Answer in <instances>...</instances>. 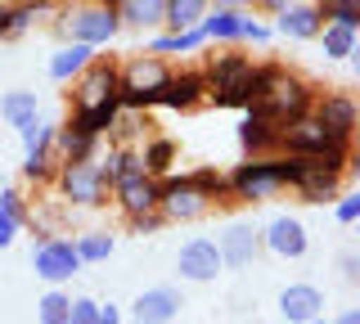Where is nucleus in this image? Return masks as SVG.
Segmentation results:
<instances>
[{"label":"nucleus","mask_w":360,"mask_h":324,"mask_svg":"<svg viewBox=\"0 0 360 324\" xmlns=\"http://www.w3.org/2000/svg\"><path fill=\"white\" fill-rule=\"evenodd\" d=\"M275 149L292 153V158H320L324 167H338V171H347V162H352V140L333 136L311 108L288 117L284 127H275Z\"/></svg>","instance_id":"f257e3e1"},{"label":"nucleus","mask_w":360,"mask_h":324,"mask_svg":"<svg viewBox=\"0 0 360 324\" xmlns=\"http://www.w3.org/2000/svg\"><path fill=\"white\" fill-rule=\"evenodd\" d=\"M252 113H262L270 127H284L288 117L307 113L311 108V86L302 77H292L284 68H257V82H252Z\"/></svg>","instance_id":"f03ea898"},{"label":"nucleus","mask_w":360,"mask_h":324,"mask_svg":"<svg viewBox=\"0 0 360 324\" xmlns=\"http://www.w3.org/2000/svg\"><path fill=\"white\" fill-rule=\"evenodd\" d=\"M230 194V181H221L217 171H194L180 176V181H162V194H158V212L167 221H198L207 216L212 198Z\"/></svg>","instance_id":"7ed1b4c3"},{"label":"nucleus","mask_w":360,"mask_h":324,"mask_svg":"<svg viewBox=\"0 0 360 324\" xmlns=\"http://www.w3.org/2000/svg\"><path fill=\"white\" fill-rule=\"evenodd\" d=\"M297 162L302 158H252L243 162L239 171L230 176V198H243V203H266V198H275L279 189L292 185V176H297Z\"/></svg>","instance_id":"20e7f679"},{"label":"nucleus","mask_w":360,"mask_h":324,"mask_svg":"<svg viewBox=\"0 0 360 324\" xmlns=\"http://www.w3.org/2000/svg\"><path fill=\"white\" fill-rule=\"evenodd\" d=\"M59 32H63L68 41H86V46H108V41L122 32V23H117V9L104 5V0H82V5L63 9Z\"/></svg>","instance_id":"39448f33"},{"label":"nucleus","mask_w":360,"mask_h":324,"mask_svg":"<svg viewBox=\"0 0 360 324\" xmlns=\"http://www.w3.org/2000/svg\"><path fill=\"white\" fill-rule=\"evenodd\" d=\"M54 176H59L63 203H72V207H104L108 203V176L99 171L95 158L59 162V167H54Z\"/></svg>","instance_id":"423d86ee"},{"label":"nucleus","mask_w":360,"mask_h":324,"mask_svg":"<svg viewBox=\"0 0 360 324\" xmlns=\"http://www.w3.org/2000/svg\"><path fill=\"white\" fill-rule=\"evenodd\" d=\"M172 77V68H167L162 54H135V59L127 63V68L117 72V99L127 108H140V104H153L158 86Z\"/></svg>","instance_id":"0eeeda50"},{"label":"nucleus","mask_w":360,"mask_h":324,"mask_svg":"<svg viewBox=\"0 0 360 324\" xmlns=\"http://www.w3.org/2000/svg\"><path fill=\"white\" fill-rule=\"evenodd\" d=\"M82 266L86 261L77 257V243L59 239V234H50V239H41L37 248H32V271H37L45 284H63V279H72Z\"/></svg>","instance_id":"6e6552de"},{"label":"nucleus","mask_w":360,"mask_h":324,"mask_svg":"<svg viewBox=\"0 0 360 324\" xmlns=\"http://www.w3.org/2000/svg\"><path fill=\"white\" fill-rule=\"evenodd\" d=\"M347 185V171L338 167H324L320 158H302L297 162V176H292V189L302 194V203H333Z\"/></svg>","instance_id":"1a4fd4ad"},{"label":"nucleus","mask_w":360,"mask_h":324,"mask_svg":"<svg viewBox=\"0 0 360 324\" xmlns=\"http://www.w3.org/2000/svg\"><path fill=\"white\" fill-rule=\"evenodd\" d=\"M22 144H27V158H22V176L27 181H50L59 158H54V122H27V127L18 131Z\"/></svg>","instance_id":"9d476101"},{"label":"nucleus","mask_w":360,"mask_h":324,"mask_svg":"<svg viewBox=\"0 0 360 324\" xmlns=\"http://www.w3.org/2000/svg\"><path fill=\"white\" fill-rule=\"evenodd\" d=\"M108 99H117V68H108V63L90 59L86 68L72 77V108L82 113V108L108 104Z\"/></svg>","instance_id":"9b49d317"},{"label":"nucleus","mask_w":360,"mask_h":324,"mask_svg":"<svg viewBox=\"0 0 360 324\" xmlns=\"http://www.w3.org/2000/svg\"><path fill=\"white\" fill-rule=\"evenodd\" d=\"M158 194H162V181L153 171H127L112 181V198L127 216H144V212H158Z\"/></svg>","instance_id":"f8f14e48"},{"label":"nucleus","mask_w":360,"mask_h":324,"mask_svg":"<svg viewBox=\"0 0 360 324\" xmlns=\"http://www.w3.org/2000/svg\"><path fill=\"white\" fill-rule=\"evenodd\" d=\"M217 248H221L225 266L243 271V266H252L257 252H262V230H257L252 221H230V226L217 234Z\"/></svg>","instance_id":"ddd939ff"},{"label":"nucleus","mask_w":360,"mask_h":324,"mask_svg":"<svg viewBox=\"0 0 360 324\" xmlns=\"http://www.w3.org/2000/svg\"><path fill=\"white\" fill-rule=\"evenodd\" d=\"M176 271H180V279H189V284H212V279L225 271L217 239H189L185 248H180Z\"/></svg>","instance_id":"4468645a"},{"label":"nucleus","mask_w":360,"mask_h":324,"mask_svg":"<svg viewBox=\"0 0 360 324\" xmlns=\"http://www.w3.org/2000/svg\"><path fill=\"white\" fill-rule=\"evenodd\" d=\"M324 316V293L315 284H288L279 293V320L288 324H311Z\"/></svg>","instance_id":"2eb2a0df"},{"label":"nucleus","mask_w":360,"mask_h":324,"mask_svg":"<svg viewBox=\"0 0 360 324\" xmlns=\"http://www.w3.org/2000/svg\"><path fill=\"white\" fill-rule=\"evenodd\" d=\"M202 99H207V82H202V72H172L162 86H158V95H153V104H162V108H198Z\"/></svg>","instance_id":"dca6fc26"},{"label":"nucleus","mask_w":360,"mask_h":324,"mask_svg":"<svg viewBox=\"0 0 360 324\" xmlns=\"http://www.w3.org/2000/svg\"><path fill=\"white\" fill-rule=\"evenodd\" d=\"M262 248H270L275 257L297 261V257L307 252V226H302L297 216H275V221L262 230Z\"/></svg>","instance_id":"f3484780"},{"label":"nucleus","mask_w":360,"mask_h":324,"mask_svg":"<svg viewBox=\"0 0 360 324\" xmlns=\"http://www.w3.org/2000/svg\"><path fill=\"white\" fill-rule=\"evenodd\" d=\"M180 306H185L180 288H149V293L135 297L131 320H140V324H167V320L180 316Z\"/></svg>","instance_id":"a211bd4d"},{"label":"nucleus","mask_w":360,"mask_h":324,"mask_svg":"<svg viewBox=\"0 0 360 324\" xmlns=\"http://www.w3.org/2000/svg\"><path fill=\"white\" fill-rule=\"evenodd\" d=\"M324 23V14H320V5H311V0H292V5L279 9V37H288V41H315V32H320Z\"/></svg>","instance_id":"6ab92c4d"},{"label":"nucleus","mask_w":360,"mask_h":324,"mask_svg":"<svg viewBox=\"0 0 360 324\" xmlns=\"http://www.w3.org/2000/svg\"><path fill=\"white\" fill-rule=\"evenodd\" d=\"M315 117H320L333 136H347V140H352L356 127H360V108H356L352 95H324L320 108H315Z\"/></svg>","instance_id":"aec40b11"},{"label":"nucleus","mask_w":360,"mask_h":324,"mask_svg":"<svg viewBox=\"0 0 360 324\" xmlns=\"http://www.w3.org/2000/svg\"><path fill=\"white\" fill-rule=\"evenodd\" d=\"M252 72H257V68L243 59V54H221V59H212V63H207L202 82H207V95H212V91H230V86L248 82Z\"/></svg>","instance_id":"412c9836"},{"label":"nucleus","mask_w":360,"mask_h":324,"mask_svg":"<svg viewBox=\"0 0 360 324\" xmlns=\"http://www.w3.org/2000/svg\"><path fill=\"white\" fill-rule=\"evenodd\" d=\"M99 153V136H90L72 122V127H54V158L72 162V158H95Z\"/></svg>","instance_id":"4be33fe9"},{"label":"nucleus","mask_w":360,"mask_h":324,"mask_svg":"<svg viewBox=\"0 0 360 324\" xmlns=\"http://www.w3.org/2000/svg\"><path fill=\"white\" fill-rule=\"evenodd\" d=\"M37 117H41V95L37 91H9L5 99H0V122H5V127L22 131Z\"/></svg>","instance_id":"5701e85b"},{"label":"nucleus","mask_w":360,"mask_h":324,"mask_svg":"<svg viewBox=\"0 0 360 324\" xmlns=\"http://www.w3.org/2000/svg\"><path fill=\"white\" fill-rule=\"evenodd\" d=\"M243 14L248 9H221V5H212L207 14H202V37L207 41H239V32H243Z\"/></svg>","instance_id":"b1692460"},{"label":"nucleus","mask_w":360,"mask_h":324,"mask_svg":"<svg viewBox=\"0 0 360 324\" xmlns=\"http://www.w3.org/2000/svg\"><path fill=\"white\" fill-rule=\"evenodd\" d=\"M239 144L252 153V158H262V153H275V127H270L262 113H252V108H248V117L239 122Z\"/></svg>","instance_id":"393cba45"},{"label":"nucleus","mask_w":360,"mask_h":324,"mask_svg":"<svg viewBox=\"0 0 360 324\" xmlns=\"http://www.w3.org/2000/svg\"><path fill=\"white\" fill-rule=\"evenodd\" d=\"M90 59H95V46H86V41H68V46L50 59V77H54V82H72Z\"/></svg>","instance_id":"a878e982"},{"label":"nucleus","mask_w":360,"mask_h":324,"mask_svg":"<svg viewBox=\"0 0 360 324\" xmlns=\"http://www.w3.org/2000/svg\"><path fill=\"white\" fill-rule=\"evenodd\" d=\"M162 5H167V0H117V5H112V9H117V23L122 27H158V23H162Z\"/></svg>","instance_id":"bb28decb"},{"label":"nucleus","mask_w":360,"mask_h":324,"mask_svg":"<svg viewBox=\"0 0 360 324\" xmlns=\"http://www.w3.org/2000/svg\"><path fill=\"white\" fill-rule=\"evenodd\" d=\"M315 37L324 41V59H352V54H356V41H360L352 23H320Z\"/></svg>","instance_id":"cd10ccee"},{"label":"nucleus","mask_w":360,"mask_h":324,"mask_svg":"<svg viewBox=\"0 0 360 324\" xmlns=\"http://www.w3.org/2000/svg\"><path fill=\"white\" fill-rule=\"evenodd\" d=\"M207 9H212L207 0H167L162 5V23L172 32H185V27H198Z\"/></svg>","instance_id":"c85d7f7f"},{"label":"nucleus","mask_w":360,"mask_h":324,"mask_svg":"<svg viewBox=\"0 0 360 324\" xmlns=\"http://www.w3.org/2000/svg\"><path fill=\"white\" fill-rule=\"evenodd\" d=\"M22 216H27V207H22V198L14 189H0V248H9V243L18 239V226Z\"/></svg>","instance_id":"c756f323"},{"label":"nucleus","mask_w":360,"mask_h":324,"mask_svg":"<svg viewBox=\"0 0 360 324\" xmlns=\"http://www.w3.org/2000/svg\"><path fill=\"white\" fill-rule=\"evenodd\" d=\"M77 257L82 261H108L112 257V248H117V239H112L108 230H86V234H77Z\"/></svg>","instance_id":"7c9ffc66"},{"label":"nucleus","mask_w":360,"mask_h":324,"mask_svg":"<svg viewBox=\"0 0 360 324\" xmlns=\"http://www.w3.org/2000/svg\"><path fill=\"white\" fill-rule=\"evenodd\" d=\"M202 27H185V32H172V37H158L153 41V54H189V50H198L202 46Z\"/></svg>","instance_id":"2f4dec72"},{"label":"nucleus","mask_w":360,"mask_h":324,"mask_svg":"<svg viewBox=\"0 0 360 324\" xmlns=\"http://www.w3.org/2000/svg\"><path fill=\"white\" fill-rule=\"evenodd\" d=\"M68 306H72V297L54 288V293H45V297L37 302V320H41V324H68Z\"/></svg>","instance_id":"473e14b6"},{"label":"nucleus","mask_w":360,"mask_h":324,"mask_svg":"<svg viewBox=\"0 0 360 324\" xmlns=\"http://www.w3.org/2000/svg\"><path fill=\"white\" fill-rule=\"evenodd\" d=\"M320 5V14L329 18V23H352L360 27V0H315Z\"/></svg>","instance_id":"72a5a7b5"},{"label":"nucleus","mask_w":360,"mask_h":324,"mask_svg":"<svg viewBox=\"0 0 360 324\" xmlns=\"http://www.w3.org/2000/svg\"><path fill=\"white\" fill-rule=\"evenodd\" d=\"M172 158H176V144L172 140H149V149H144V167H149L153 176H162L167 167H172Z\"/></svg>","instance_id":"f704fd0d"},{"label":"nucleus","mask_w":360,"mask_h":324,"mask_svg":"<svg viewBox=\"0 0 360 324\" xmlns=\"http://www.w3.org/2000/svg\"><path fill=\"white\" fill-rule=\"evenodd\" d=\"M68 324H99V302L72 297V306H68Z\"/></svg>","instance_id":"c9c22d12"},{"label":"nucleus","mask_w":360,"mask_h":324,"mask_svg":"<svg viewBox=\"0 0 360 324\" xmlns=\"http://www.w3.org/2000/svg\"><path fill=\"white\" fill-rule=\"evenodd\" d=\"M333 203H338V207H333V216L342 221V226H352V221L360 216V194H338Z\"/></svg>","instance_id":"e433bc0d"},{"label":"nucleus","mask_w":360,"mask_h":324,"mask_svg":"<svg viewBox=\"0 0 360 324\" xmlns=\"http://www.w3.org/2000/svg\"><path fill=\"white\" fill-rule=\"evenodd\" d=\"M239 41H252V46H266V41H270V32H266L262 23H257L252 14H243V32H239Z\"/></svg>","instance_id":"4c0bfd02"},{"label":"nucleus","mask_w":360,"mask_h":324,"mask_svg":"<svg viewBox=\"0 0 360 324\" xmlns=\"http://www.w3.org/2000/svg\"><path fill=\"white\" fill-rule=\"evenodd\" d=\"M131 226H135V234H144V230H162V226H167V216H162V212H144V216H131Z\"/></svg>","instance_id":"58836bf2"},{"label":"nucleus","mask_w":360,"mask_h":324,"mask_svg":"<svg viewBox=\"0 0 360 324\" xmlns=\"http://www.w3.org/2000/svg\"><path fill=\"white\" fill-rule=\"evenodd\" d=\"M338 266H342V279H356V275H360V261H356V252H342V257H338Z\"/></svg>","instance_id":"ea45409f"},{"label":"nucleus","mask_w":360,"mask_h":324,"mask_svg":"<svg viewBox=\"0 0 360 324\" xmlns=\"http://www.w3.org/2000/svg\"><path fill=\"white\" fill-rule=\"evenodd\" d=\"M117 320H122L117 306H99V324H117Z\"/></svg>","instance_id":"a19ab883"},{"label":"nucleus","mask_w":360,"mask_h":324,"mask_svg":"<svg viewBox=\"0 0 360 324\" xmlns=\"http://www.w3.org/2000/svg\"><path fill=\"white\" fill-rule=\"evenodd\" d=\"M207 5H221V9H248L252 0H207Z\"/></svg>","instance_id":"79ce46f5"},{"label":"nucleus","mask_w":360,"mask_h":324,"mask_svg":"<svg viewBox=\"0 0 360 324\" xmlns=\"http://www.w3.org/2000/svg\"><path fill=\"white\" fill-rule=\"evenodd\" d=\"M257 5H262V9H270V14H279V9H284V5H292V0H257Z\"/></svg>","instance_id":"37998d69"},{"label":"nucleus","mask_w":360,"mask_h":324,"mask_svg":"<svg viewBox=\"0 0 360 324\" xmlns=\"http://www.w3.org/2000/svg\"><path fill=\"white\" fill-rule=\"evenodd\" d=\"M104 5H117V0H104Z\"/></svg>","instance_id":"c03bdc74"}]
</instances>
